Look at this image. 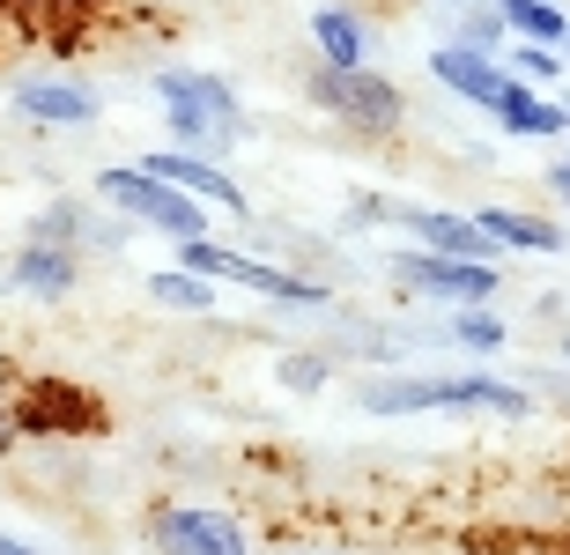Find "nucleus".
Segmentation results:
<instances>
[{
  "label": "nucleus",
  "instance_id": "obj_1",
  "mask_svg": "<svg viewBox=\"0 0 570 555\" xmlns=\"http://www.w3.org/2000/svg\"><path fill=\"white\" fill-rule=\"evenodd\" d=\"M178 267L200 275V281H237V289H253V297H267V304H289V311H326V304H334L326 281L289 275L275 259H253V252H237V245H215V237H186V245H178Z\"/></svg>",
  "mask_w": 570,
  "mask_h": 555
},
{
  "label": "nucleus",
  "instance_id": "obj_2",
  "mask_svg": "<svg viewBox=\"0 0 570 555\" xmlns=\"http://www.w3.org/2000/svg\"><path fill=\"white\" fill-rule=\"evenodd\" d=\"M97 200L119 208V222H141V230L170 237V245L208 237V208L186 200L178 186H164V178H148L141 163H105V171H97Z\"/></svg>",
  "mask_w": 570,
  "mask_h": 555
},
{
  "label": "nucleus",
  "instance_id": "obj_3",
  "mask_svg": "<svg viewBox=\"0 0 570 555\" xmlns=\"http://www.w3.org/2000/svg\"><path fill=\"white\" fill-rule=\"evenodd\" d=\"M312 105L326 111V119H341V127H356V133H401L407 119V97L401 82H385L379 67H312Z\"/></svg>",
  "mask_w": 570,
  "mask_h": 555
},
{
  "label": "nucleus",
  "instance_id": "obj_4",
  "mask_svg": "<svg viewBox=\"0 0 570 555\" xmlns=\"http://www.w3.org/2000/svg\"><path fill=\"white\" fill-rule=\"evenodd\" d=\"M393 281H401L407 297L423 304H497V289H504V267L497 259H444V252H393Z\"/></svg>",
  "mask_w": 570,
  "mask_h": 555
},
{
  "label": "nucleus",
  "instance_id": "obj_5",
  "mask_svg": "<svg viewBox=\"0 0 570 555\" xmlns=\"http://www.w3.org/2000/svg\"><path fill=\"white\" fill-rule=\"evenodd\" d=\"M148 541H156V555H253L245 526L215 504H164L148 518Z\"/></svg>",
  "mask_w": 570,
  "mask_h": 555
},
{
  "label": "nucleus",
  "instance_id": "obj_6",
  "mask_svg": "<svg viewBox=\"0 0 570 555\" xmlns=\"http://www.w3.org/2000/svg\"><path fill=\"white\" fill-rule=\"evenodd\" d=\"M141 171L148 178H164V186H178L186 200H200V208H223V215H253V200L237 192V178L215 163V156H193V149H156V156H141Z\"/></svg>",
  "mask_w": 570,
  "mask_h": 555
},
{
  "label": "nucleus",
  "instance_id": "obj_7",
  "mask_svg": "<svg viewBox=\"0 0 570 555\" xmlns=\"http://www.w3.org/2000/svg\"><path fill=\"white\" fill-rule=\"evenodd\" d=\"M16 111L30 119V127H97L105 97H97L89 82H67V75H22Z\"/></svg>",
  "mask_w": 570,
  "mask_h": 555
},
{
  "label": "nucleus",
  "instance_id": "obj_8",
  "mask_svg": "<svg viewBox=\"0 0 570 555\" xmlns=\"http://www.w3.org/2000/svg\"><path fill=\"white\" fill-rule=\"evenodd\" d=\"M430 75H438V89H452L474 111H497V97L511 82L504 67H497V52H474V44H430Z\"/></svg>",
  "mask_w": 570,
  "mask_h": 555
},
{
  "label": "nucleus",
  "instance_id": "obj_9",
  "mask_svg": "<svg viewBox=\"0 0 570 555\" xmlns=\"http://www.w3.org/2000/svg\"><path fill=\"white\" fill-rule=\"evenodd\" d=\"M75 281H82V252L75 245H38V237L16 245L8 289H22V297H38V304H60V297H75Z\"/></svg>",
  "mask_w": 570,
  "mask_h": 555
},
{
  "label": "nucleus",
  "instance_id": "obj_10",
  "mask_svg": "<svg viewBox=\"0 0 570 555\" xmlns=\"http://www.w3.org/2000/svg\"><path fill=\"white\" fill-rule=\"evenodd\" d=\"M489 119H497L504 133H519V141H563L570 133L563 89H527V82H504V97H497Z\"/></svg>",
  "mask_w": 570,
  "mask_h": 555
},
{
  "label": "nucleus",
  "instance_id": "obj_11",
  "mask_svg": "<svg viewBox=\"0 0 570 555\" xmlns=\"http://www.w3.org/2000/svg\"><path fill=\"white\" fill-rule=\"evenodd\" d=\"M407 237H415V252H444V259H497V245L482 237V222L460 208H407L401 215Z\"/></svg>",
  "mask_w": 570,
  "mask_h": 555
},
{
  "label": "nucleus",
  "instance_id": "obj_12",
  "mask_svg": "<svg viewBox=\"0 0 570 555\" xmlns=\"http://www.w3.org/2000/svg\"><path fill=\"white\" fill-rule=\"evenodd\" d=\"M156 97H164V105H186V111H208L215 127L245 133V105H237V89L223 82V75H200V67H164V75H156Z\"/></svg>",
  "mask_w": 570,
  "mask_h": 555
},
{
  "label": "nucleus",
  "instance_id": "obj_13",
  "mask_svg": "<svg viewBox=\"0 0 570 555\" xmlns=\"http://www.w3.org/2000/svg\"><path fill=\"white\" fill-rule=\"evenodd\" d=\"M474 222H482V237L497 245V252H563L570 237L563 222H549V215H527V208H474Z\"/></svg>",
  "mask_w": 570,
  "mask_h": 555
},
{
  "label": "nucleus",
  "instance_id": "obj_14",
  "mask_svg": "<svg viewBox=\"0 0 570 555\" xmlns=\"http://www.w3.org/2000/svg\"><path fill=\"white\" fill-rule=\"evenodd\" d=\"M312 44L326 67H371V22L356 8H312Z\"/></svg>",
  "mask_w": 570,
  "mask_h": 555
},
{
  "label": "nucleus",
  "instance_id": "obj_15",
  "mask_svg": "<svg viewBox=\"0 0 570 555\" xmlns=\"http://www.w3.org/2000/svg\"><path fill=\"white\" fill-rule=\"evenodd\" d=\"M497 16H504V30L519 44H563L570 38V16L556 0H497Z\"/></svg>",
  "mask_w": 570,
  "mask_h": 555
},
{
  "label": "nucleus",
  "instance_id": "obj_16",
  "mask_svg": "<svg viewBox=\"0 0 570 555\" xmlns=\"http://www.w3.org/2000/svg\"><path fill=\"white\" fill-rule=\"evenodd\" d=\"M148 297L164 304V311H215V281L186 275V267H156L148 275Z\"/></svg>",
  "mask_w": 570,
  "mask_h": 555
},
{
  "label": "nucleus",
  "instance_id": "obj_17",
  "mask_svg": "<svg viewBox=\"0 0 570 555\" xmlns=\"http://www.w3.org/2000/svg\"><path fill=\"white\" fill-rule=\"evenodd\" d=\"M452 341H460L466 356H497L511 334H504V319H497L489 304H460V311H452Z\"/></svg>",
  "mask_w": 570,
  "mask_h": 555
},
{
  "label": "nucleus",
  "instance_id": "obj_18",
  "mask_svg": "<svg viewBox=\"0 0 570 555\" xmlns=\"http://www.w3.org/2000/svg\"><path fill=\"white\" fill-rule=\"evenodd\" d=\"M22 237H38V245H75V252H82L89 215L75 208V200H52V208H38V215H30V230H22Z\"/></svg>",
  "mask_w": 570,
  "mask_h": 555
},
{
  "label": "nucleus",
  "instance_id": "obj_19",
  "mask_svg": "<svg viewBox=\"0 0 570 555\" xmlns=\"http://www.w3.org/2000/svg\"><path fill=\"white\" fill-rule=\"evenodd\" d=\"M504 75L527 82V89H563V52H556V44H511Z\"/></svg>",
  "mask_w": 570,
  "mask_h": 555
},
{
  "label": "nucleus",
  "instance_id": "obj_20",
  "mask_svg": "<svg viewBox=\"0 0 570 555\" xmlns=\"http://www.w3.org/2000/svg\"><path fill=\"white\" fill-rule=\"evenodd\" d=\"M511 30L504 16H497V0H460V30H452V44H474V52H497Z\"/></svg>",
  "mask_w": 570,
  "mask_h": 555
},
{
  "label": "nucleus",
  "instance_id": "obj_21",
  "mask_svg": "<svg viewBox=\"0 0 570 555\" xmlns=\"http://www.w3.org/2000/svg\"><path fill=\"white\" fill-rule=\"evenodd\" d=\"M275 378L289 385V393H326L334 364H326V356H282V364H275Z\"/></svg>",
  "mask_w": 570,
  "mask_h": 555
},
{
  "label": "nucleus",
  "instance_id": "obj_22",
  "mask_svg": "<svg viewBox=\"0 0 570 555\" xmlns=\"http://www.w3.org/2000/svg\"><path fill=\"white\" fill-rule=\"evenodd\" d=\"M549 192H556V200L570 208V163H549Z\"/></svg>",
  "mask_w": 570,
  "mask_h": 555
},
{
  "label": "nucleus",
  "instance_id": "obj_23",
  "mask_svg": "<svg viewBox=\"0 0 570 555\" xmlns=\"http://www.w3.org/2000/svg\"><path fill=\"white\" fill-rule=\"evenodd\" d=\"M0 555H45V548H30V541H16V534H0Z\"/></svg>",
  "mask_w": 570,
  "mask_h": 555
},
{
  "label": "nucleus",
  "instance_id": "obj_24",
  "mask_svg": "<svg viewBox=\"0 0 570 555\" xmlns=\"http://www.w3.org/2000/svg\"><path fill=\"white\" fill-rule=\"evenodd\" d=\"M8 452H16V423H8V415H0V459H8Z\"/></svg>",
  "mask_w": 570,
  "mask_h": 555
},
{
  "label": "nucleus",
  "instance_id": "obj_25",
  "mask_svg": "<svg viewBox=\"0 0 570 555\" xmlns=\"http://www.w3.org/2000/svg\"><path fill=\"white\" fill-rule=\"evenodd\" d=\"M556 52H563V60H570V38H563V44H556Z\"/></svg>",
  "mask_w": 570,
  "mask_h": 555
},
{
  "label": "nucleus",
  "instance_id": "obj_26",
  "mask_svg": "<svg viewBox=\"0 0 570 555\" xmlns=\"http://www.w3.org/2000/svg\"><path fill=\"white\" fill-rule=\"evenodd\" d=\"M563 356H570V334H563Z\"/></svg>",
  "mask_w": 570,
  "mask_h": 555
},
{
  "label": "nucleus",
  "instance_id": "obj_27",
  "mask_svg": "<svg viewBox=\"0 0 570 555\" xmlns=\"http://www.w3.org/2000/svg\"><path fill=\"white\" fill-rule=\"evenodd\" d=\"M0 297H8V281H0Z\"/></svg>",
  "mask_w": 570,
  "mask_h": 555
},
{
  "label": "nucleus",
  "instance_id": "obj_28",
  "mask_svg": "<svg viewBox=\"0 0 570 555\" xmlns=\"http://www.w3.org/2000/svg\"><path fill=\"white\" fill-rule=\"evenodd\" d=\"M452 8H460V0H452Z\"/></svg>",
  "mask_w": 570,
  "mask_h": 555
},
{
  "label": "nucleus",
  "instance_id": "obj_29",
  "mask_svg": "<svg viewBox=\"0 0 570 555\" xmlns=\"http://www.w3.org/2000/svg\"><path fill=\"white\" fill-rule=\"evenodd\" d=\"M563 105H570V97H563Z\"/></svg>",
  "mask_w": 570,
  "mask_h": 555
}]
</instances>
